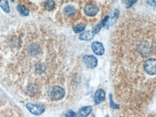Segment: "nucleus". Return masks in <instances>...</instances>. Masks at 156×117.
I'll return each instance as SVG.
<instances>
[{"label":"nucleus","mask_w":156,"mask_h":117,"mask_svg":"<svg viewBox=\"0 0 156 117\" xmlns=\"http://www.w3.org/2000/svg\"><path fill=\"white\" fill-rule=\"evenodd\" d=\"M144 70L147 75H156V58H148L145 60L143 64Z\"/></svg>","instance_id":"1"},{"label":"nucleus","mask_w":156,"mask_h":117,"mask_svg":"<svg viewBox=\"0 0 156 117\" xmlns=\"http://www.w3.org/2000/svg\"><path fill=\"white\" fill-rule=\"evenodd\" d=\"M50 98L53 101H59L65 95V90L59 86H55L51 89L49 93Z\"/></svg>","instance_id":"2"},{"label":"nucleus","mask_w":156,"mask_h":117,"mask_svg":"<svg viewBox=\"0 0 156 117\" xmlns=\"http://www.w3.org/2000/svg\"><path fill=\"white\" fill-rule=\"evenodd\" d=\"M26 108L28 109V111L31 114L39 116L42 114L45 111V107L43 105L40 104H32V103H27Z\"/></svg>","instance_id":"3"},{"label":"nucleus","mask_w":156,"mask_h":117,"mask_svg":"<svg viewBox=\"0 0 156 117\" xmlns=\"http://www.w3.org/2000/svg\"><path fill=\"white\" fill-rule=\"evenodd\" d=\"M83 61L86 66L89 68H95L98 64V59L96 57L92 55H87L83 57Z\"/></svg>","instance_id":"4"},{"label":"nucleus","mask_w":156,"mask_h":117,"mask_svg":"<svg viewBox=\"0 0 156 117\" xmlns=\"http://www.w3.org/2000/svg\"><path fill=\"white\" fill-rule=\"evenodd\" d=\"M98 7L96 5H91V4L87 5L85 7V9H84L85 14L88 15L90 17H93L96 15L98 14Z\"/></svg>","instance_id":"5"},{"label":"nucleus","mask_w":156,"mask_h":117,"mask_svg":"<svg viewBox=\"0 0 156 117\" xmlns=\"http://www.w3.org/2000/svg\"><path fill=\"white\" fill-rule=\"evenodd\" d=\"M92 50L95 54L101 56L105 53V48L103 45L99 41H95L92 44Z\"/></svg>","instance_id":"6"},{"label":"nucleus","mask_w":156,"mask_h":117,"mask_svg":"<svg viewBox=\"0 0 156 117\" xmlns=\"http://www.w3.org/2000/svg\"><path fill=\"white\" fill-rule=\"evenodd\" d=\"M105 98H106V93H105V91L103 89H98L95 92L94 95L95 103L96 105L100 104L101 103H102L105 100Z\"/></svg>","instance_id":"7"},{"label":"nucleus","mask_w":156,"mask_h":117,"mask_svg":"<svg viewBox=\"0 0 156 117\" xmlns=\"http://www.w3.org/2000/svg\"><path fill=\"white\" fill-rule=\"evenodd\" d=\"M93 107L90 106H87L83 107L79 110V112L77 113V116L78 117H87L89 116L90 114L92 112Z\"/></svg>","instance_id":"8"},{"label":"nucleus","mask_w":156,"mask_h":117,"mask_svg":"<svg viewBox=\"0 0 156 117\" xmlns=\"http://www.w3.org/2000/svg\"><path fill=\"white\" fill-rule=\"evenodd\" d=\"M94 37V34L92 31H85V32H83V34L80 35L79 38L82 41H91Z\"/></svg>","instance_id":"9"},{"label":"nucleus","mask_w":156,"mask_h":117,"mask_svg":"<svg viewBox=\"0 0 156 117\" xmlns=\"http://www.w3.org/2000/svg\"><path fill=\"white\" fill-rule=\"evenodd\" d=\"M108 18H109V17L106 16L104 19L102 21H101L100 23H99L98 25H97L96 26H95L94 28H93V34H98V33L101 30V29L107 24V22H108Z\"/></svg>","instance_id":"10"},{"label":"nucleus","mask_w":156,"mask_h":117,"mask_svg":"<svg viewBox=\"0 0 156 117\" xmlns=\"http://www.w3.org/2000/svg\"><path fill=\"white\" fill-rule=\"evenodd\" d=\"M76 9L73 6H67L64 9V13L66 16H72L75 13Z\"/></svg>","instance_id":"11"},{"label":"nucleus","mask_w":156,"mask_h":117,"mask_svg":"<svg viewBox=\"0 0 156 117\" xmlns=\"http://www.w3.org/2000/svg\"><path fill=\"white\" fill-rule=\"evenodd\" d=\"M0 7L5 11V12L8 13L10 11V8H9V5L8 3V0H0Z\"/></svg>","instance_id":"12"},{"label":"nucleus","mask_w":156,"mask_h":117,"mask_svg":"<svg viewBox=\"0 0 156 117\" xmlns=\"http://www.w3.org/2000/svg\"><path fill=\"white\" fill-rule=\"evenodd\" d=\"M17 10L21 15H23V16H28L29 15V10L28 8L25 7L23 5H18L17 6Z\"/></svg>","instance_id":"13"},{"label":"nucleus","mask_w":156,"mask_h":117,"mask_svg":"<svg viewBox=\"0 0 156 117\" xmlns=\"http://www.w3.org/2000/svg\"><path fill=\"white\" fill-rule=\"evenodd\" d=\"M85 28H86V25L85 24L76 25L75 26H73V30L75 31L76 34H79V33L83 32Z\"/></svg>","instance_id":"14"},{"label":"nucleus","mask_w":156,"mask_h":117,"mask_svg":"<svg viewBox=\"0 0 156 117\" xmlns=\"http://www.w3.org/2000/svg\"><path fill=\"white\" fill-rule=\"evenodd\" d=\"M54 6H55V3L53 0H46V2H45V7L48 11L53 10Z\"/></svg>","instance_id":"15"},{"label":"nucleus","mask_w":156,"mask_h":117,"mask_svg":"<svg viewBox=\"0 0 156 117\" xmlns=\"http://www.w3.org/2000/svg\"><path fill=\"white\" fill-rule=\"evenodd\" d=\"M64 117H78L77 114L72 110H69L64 114Z\"/></svg>","instance_id":"16"},{"label":"nucleus","mask_w":156,"mask_h":117,"mask_svg":"<svg viewBox=\"0 0 156 117\" xmlns=\"http://www.w3.org/2000/svg\"><path fill=\"white\" fill-rule=\"evenodd\" d=\"M109 97H110V106H111V108H114V109H118L119 108V106H117L116 103H114V101H113V98H112V95L110 94L109 95Z\"/></svg>","instance_id":"17"},{"label":"nucleus","mask_w":156,"mask_h":117,"mask_svg":"<svg viewBox=\"0 0 156 117\" xmlns=\"http://www.w3.org/2000/svg\"><path fill=\"white\" fill-rule=\"evenodd\" d=\"M137 0H125V4L126 7H130L134 5Z\"/></svg>","instance_id":"18"},{"label":"nucleus","mask_w":156,"mask_h":117,"mask_svg":"<svg viewBox=\"0 0 156 117\" xmlns=\"http://www.w3.org/2000/svg\"><path fill=\"white\" fill-rule=\"evenodd\" d=\"M147 3L148 4V5L154 7V6L156 5V0H147Z\"/></svg>","instance_id":"19"},{"label":"nucleus","mask_w":156,"mask_h":117,"mask_svg":"<svg viewBox=\"0 0 156 117\" xmlns=\"http://www.w3.org/2000/svg\"><path fill=\"white\" fill-rule=\"evenodd\" d=\"M106 117H109V116H108V115H107V116H106Z\"/></svg>","instance_id":"20"},{"label":"nucleus","mask_w":156,"mask_h":117,"mask_svg":"<svg viewBox=\"0 0 156 117\" xmlns=\"http://www.w3.org/2000/svg\"><path fill=\"white\" fill-rule=\"evenodd\" d=\"M12 2H14V0H12Z\"/></svg>","instance_id":"21"}]
</instances>
